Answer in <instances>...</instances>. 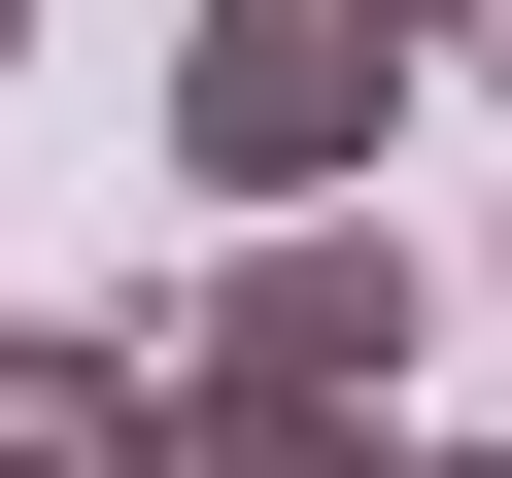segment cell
Segmentation results:
<instances>
[{
    "label": "cell",
    "mask_w": 512,
    "mask_h": 478,
    "mask_svg": "<svg viewBox=\"0 0 512 478\" xmlns=\"http://www.w3.org/2000/svg\"><path fill=\"white\" fill-rule=\"evenodd\" d=\"M171 478H410V444H376V410H205V376H171Z\"/></svg>",
    "instance_id": "cell-4"
},
{
    "label": "cell",
    "mask_w": 512,
    "mask_h": 478,
    "mask_svg": "<svg viewBox=\"0 0 512 478\" xmlns=\"http://www.w3.org/2000/svg\"><path fill=\"white\" fill-rule=\"evenodd\" d=\"M410 342H444V274H410L376 205H274V239L171 308V376H205V410H376V444H410Z\"/></svg>",
    "instance_id": "cell-2"
},
{
    "label": "cell",
    "mask_w": 512,
    "mask_h": 478,
    "mask_svg": "<svg viewBox=\"0 0 512 478\" xmlns=\"http://www.w3.org/2000/svg\"><path fill=\"white\" fill-rule=\"evenodd\" d=\"M0 444L35 478H171V308H0Z\"/></svg>",
    "instance_id": "cell-3"
},
{
    "label": "cell",
    "mask_w": 512,
    "mask_h": 478,
    "mask_svg": "<svg viewBox=\"0 0 512 478\" xmlns=\"http://www.w3.org/2000/svg\"><path fill=\"white\" fill-rule=\"evenodd\" d=\"M410 478H512V444H410Z\"/></svg>",
    "instance_id": "cell-6"
},
{
    "label": "cell",
    "mask_w": 512,
    "mask_h": 478,
    "mask_svg": "<svg viewBox=\"0 0 512 478\" xmlns=\"http://www.w3.org/2000/svg\"><path fill=\"white\" fill-rule=\"evenodd\" d=\"M0 478H35V444H0Z\"/></svg>",
    "instance_id": "cell-8"
},
{
    "label": "cell",
    "mask_w": 512,
    "mask_h": 478,
    "mask_svg": "<svg viewBox=\"0 0 512 478\" xmlns=\"http://www.w3.org/2000/svg\"><path fill=\"white\" fill-rule=\"evenodd\" d=\"M444 69V0H171V171L274 239V205H376V103Z\"/></svg>",
    "instance_id": "cell-1"
},
{
    "label": "cell",
    "mask_w": 512,
    "mask_h": 478,
    "mask_svg": "<svg viewBox=\"0 0 512 478\" xmlns=\"http://www.w3.org/2000/svg\"><path fill=\"white\" fill-rule=\"evenodd\" d=\"M0 69H35V0H0Z\"/></svg>",
    "instance_id": "cell-7"
},
{
    "label": "cell",
    "mask_w": 512,
    "mask_h": 478,
    "mask_svg": "<svg viewBox=\"0 0 512 478\" xmlns=\"http://www.w3.org/2000/svg\"><path fill=\"white\" fill-rule=\"evenodd\" d=\"M444 69H478V103H512V0H444Z\"/></svg>",
    "instance_id": "cell-5"
}]
</instances>
